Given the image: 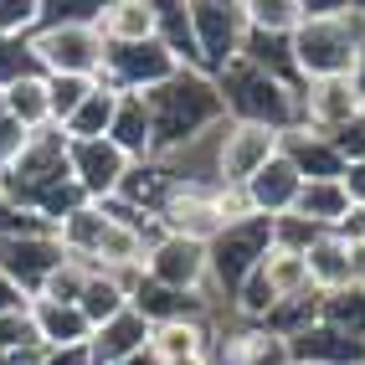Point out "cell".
<instances>
[{"instance_id": "obj_40", "label": "cell", "mask_w": 365, "mask_h": 365, "mask_svg": "<svg viewBox=\"0 0 365 365\" xmlns=\"http://www.w3.org/2000/svg\"><path fill=\"white\" fill-rule=\"evenodd\" d=\"M26 72H36L31 46H26V41H6V36H0V93H6L16 78H26Z\"/></svg>"}, {"instance_id": "obj_38", "label": "cell", "mask_w": 365, "mask_h": 365, "mask_svg": "<svg viewBox=\"0 0 365 365\" xmlns=\"http://www.w3.org/2000/svg\"><path fill=\"white\" fill-rule=\"evenodd\" d=\"M88 273L93 267H83V262H62L52 278H46V288H41V299L46 304H78V294H83V283H88Z\"/></svg>"}, {"instance_id": "obj_51", "label": "cell", "mask_w": 365, "mask_h": 365, "mask_svg": "<svg viewBox=\"0 0 365 365\" xmlns=\"http://www.w3.org/2000/svg\"><path fill=\"white\" fill-rule=\"evenodd\" d=\"M288 365H304V360H288Z\"/></svg>"}, {"instance_id": "obj_50", "label": "cell", "mask_w": 365, "mask_h": 365, "mask_svg": "<svg viewBox=\"0 0 365 365\" xmlns=\"http://www.w3.org/2000/svg\"><path fill=\"white\" fill-rule=\"evenodd\" d=\"M257 365H288V355H283V345H278V350H267V355H262Z\"/></svg>"}, {"instance_id": "obj_39", "label": "cell", "mask_w": 365, "mask_h": 365, "mask_svg": "<svg viewBox=\"0 0 365 365\" xmlns=\"http://www.w3.org/2000/svg\"><path fill=\"white\" fill-rule=\"evenodd\" d=\"M314 237H319V227H309L304 216H294V211L273 222V247H283V252H299V257H304V252L314 247Z\"/></svg>"}, {"instance_id": "obj_9", "label": "cell", "mask_w": 365, "mask_h": 365, "mask_svg": "<svg viewBox=\"0 0 365 365\" xmlns=\"http://www.w3.org/2000/svg\"><path fill=\"white\" fill-rule=\"evenodd\" d=\"M155 222L165 237H185V242H201V247H211L222 237V227H232L222 211V185H211L201 175H180V185L170 190V201Z\"/></svg>"}, {"instance_id": "obj_43", "label": "cell", "mask_w": 365, "mask_h": 365, "mask_svg": "<svg viewBox=\"0 0 365 365\" xmlns=\"http://www.w3.org/2000/svg\"><path fill=\"white\" fill-rule=\"evenodd\" d=\"M339 185H345L350 206H365V160H350V165H345V175H339Z\"/></svg>"}, {"instance_id": "obj_10", "label": "cell", "mask_w": 365, "mask_h": 365, "mask_svg": "<svg viewBox=\"0 0 365 365\" xmlns=\"http://www.w3.org/2000/svg\"><path fill=\"white\" fill-rule=\"evenodd\" d=\"M67 262L57 232H31V237H0V278L21 299H41L46 278Z\"/></svg>"}, {"instance_id": "obj_31", "label": "cell", "mask_w": 365, "mask_h": 365, "mask_svg": "<svg viewBox=\"0 0 365 365\" xmlns=\"http://www.w3.org/2000/svg\"><path fill=\"white\" fill-rule=\"evenodd\" d=\"M124 309H129V299L118 294V283H113L108 273H98V267H93V273H88V283H83V294H78V314L88 319V329L108 324L113 314H124Z\"/></svg>"}, {"instance_id": "obj_47", "label": "cell", "mask_w": 365, "mask_h": 365, "mask_svg": "<svg viewBox=\"0 0 365 365\" xmlns=\"http://www.w3.org/2000/svg\"><path fill=\"white\" fill-rule=\"evenodd\" d=\"M350 83H355V93H360V103H365V46H360V62H355V72H350Z\"/></svg>"}, {"instance_id": "obj_14", "label": "cell", "mask_w": 365, "mask_h": 365, "mask_svg": "<svg viewBox=\"0 0 365 365\" xmlns=\"http://www.w3.org/2000/svg\"><path fill=\"white\" fill-rule=\"evenodd\" d=\"M360 113H365V103H360V93H355L350 78H329V83H304L299 88V124L314 129V134H324V139H334Z\"/></svg>"}, {"instance_id": "obj_45", "label": "cell", "mask_w": 365, "mask_h": 365, "mask_svg": "<svg viewBox=\"0 0 365 365\" xmlns=\"http://www.w3.org/2000/svg\"><path fill=\"white\" fill-rule=\"evenodd\" d=\"M26 304H31V299H21L16 288H11L6 278H0V314H16V309H26Z\"/></svg>"}, {"instance_id": "obj_3", "label": "cell", "mask_w": 365, "mask_h": 365, "mask_svg": "<svg viewBox=\"0 0 365 365\" xmlns=\"http://www.w3.org/2000/svg\"><path fill=\"white\" fill-rule=\"evenodd\" d=\"M216 93H222L227 103V118L237 124H262V129H299V83L278 78V72H267L247 57H237L222 78H216Z\"/></svg>"}, {"instance_id": "obj_15", "label": "cell", "mask_w": 365, "mask_h": 365, "mask_svg": "<svg viewBox=\"0 0 365 365\" xmlns=\"http://www.w3.org/2000/svg\"><path fill=\"white\" fill-rule=\"evenodd\" d=\"M299 190H304V175L294 170V160L278 150V155L267 160L247 185H242V196H247V211H252V216H267V222H278V216L294 211Z\"/></svg>"}, {"instance_id": "obj_27", "label": "cell", "mask_w": 365, "mask_h": 365, "mask_svg": "<svg viewBox=\"0 0 365 365\" xmlns=\"http://www.w3.org/2000/svg\"><path fill=\"white\" fill-rule=\"evenodd\" d=\"M0 103H6V113H11L26 134L52 129V103H46V78H41V72H26V78H16L6 93H0Z\"/></svg>"}, {"instance_id": "obj_12", "label": "cell", "mask_w": 365, "mask_h": 365, "mask_svg": "<svg viewBox=\"0 0 365 365\" xmlns=\"http://www.w3.org/2000/svg\"><path fill=\"white\" fill-rule=\"evenodd\" d=\"M129 165L134 160L118 150L113 139H67V170H72V180H78V190H83L93 206L118 196Z\"/></svg>"}, {"instance_id": "obj_24", "label": "cell", "mask_w": 365, "mask_h": 365, "mask_svg": "<svg viewBox=\"0 0 365 365\" xmlns=\"http://www.w3.org/2000/svg\"><path fill=\"white\" fill-rule=\"evenodd\" d=\"M103 232H108V216H103V206H78L67 216V222L57 227V242H62V252L72 257V262H83V267H93L98 262V247H103Z\"/></svg>"}, {"instance_id": "obj_4", "label": "cell", "mask_w": 365, "mask_h": 365, "mask_svg": "<svg viewBox=\"0 0 365 365\" xmlns=\"http://www.w3.org/2000/svg\"><path fill=\"white\" fill-rule=\"evenodd\" d=\"M365 46V26L345 11V16H299L288 52H294V72L299 83H329V78H350Z\"/></svg>"}, {"instance_id": "obj_46", "label": "cell", "mask_w": 365, "mask_h": 365, "mask_svg": "<svg viewBox=\"0 0 365 365\" xmlns=\"http://www.w3.org/2000/svg\"><path fill=\"white\" fill-rule=\"evenodd\" d=\"M0 365H41V350H31V355H16V350H0Z\"/></svg>"}, {"instance_id": "obj_35", "label": "cell", "mask_w": 365, "mask_h": 365, "mask_svg": "<svg viewBox=\"0 0 365 365\" xmlns=\"http://www.w3.org/2000/svg\"><path fill=\"white\" fill-rule=\"evenodd\" d=\"M41 31V0H0V36L31 41Z\"/></svg>"}, {"instance_id": "obj_44", "label": "cell", "mask_w": 365, "mask_h": 365, "mask_svg": "<svg viewBox=\"0 0 365 365\" xmlns=\"http://www.w3.org/2000/svg\"><path fill=\"white\" fill-rule=\"evenodd\" d=\"M41 365H93L88 345H72V350H41Z\"/></svg>"}, {"instance_id": "obj_17", "label": "cell", "mask_w": 365, "mask_h": 365, "mask_svg": "<svg viewBox=\"0 0 365 365\" xmlns=\"http://www.w3.org/2000/svg\"><path fill=\"white\" fill-rule=\"evenodd\" d=\"M139 350H150V319L134 314V309L113 314L108 324H98V329L88 334V360L93 365H124Z\"/></svg>"}, {"instance_id": "obj_11", "label": "cell", "mask_w": 365, "mask_h": 365, "mask_svg": "<svg viewBox=\"0 0 365 365\" xmlns=\"http://www.w3.org/2000/svg\"><path fill=\"white\" fill-rule=\"evenodd\" d=\"M175 72H185L175 57L160 46V36L155 41H134V46H108L103 52V72H98V83L103 88H113V93H155L160 83H170Z\"/></svg>"}, {"instance_id": "obj_2", "label": "cell", "mask_w": 365, "mask_h": 365, "mask_svg": "<svg viewBox=\"0 0 365 365\" xmlns=\"http://www.w3.org/2000/svg\"><path fill=\"white\" fill-rule=\"evenodd\" d=\"M0 180H6V190L26 206L36 211L46 227H62L78 206H88V196L78 190V180H72V170H67V134L52 124V129H36L26 139V150L16 155L11 170H0Z\"/></svg>"}, {"instance_id": "obj_49", "label": "cell", "mask_w": 365, "mask_h": 365, "mask_svg": "<svg viewBox=\"0 0 365 365\" xmlns=\"http://www.w3.org/2000/svg\"><path fill=\"white\" fill-rule=\"evenodd\" d=\"M124 365H160V360H155V350H139V355H129Z\"/></svg>"}, {"instance_id": "obj_18", "label": "cell", "mask_w": 365, "mask_h": 365, "mask_svg": "<svg viewBox=\"0 0 365 365\" xmlns=\"http://www.w3.org/2000/svg\"><path fill=\"white\" fill-rule=\"evenodd\" d=\"M288 360H304V365H365V345L350 334H339L329 324H309L304 334H294L283 345Z\"/></svg>"}, {"instance_id": "obj_32", "label": "cell", "mask_w": 365, "mask_h": 365, "mask_svg": "<svg viewBox=\"0 0 365 365\" xmlns=\"http://www.w3.org/2000/svg\"><path fill=\"white\" fill-rule=\"evenodd\" d=\"M257 273L267 278V288H273V299H278V304H283V299H294V294H304V288H314L304 257H299V252H283V247H267V257H262Z\"/></svg>"}, {"instance_id": "obj_42", "label": "cell", "mask_w": 365, "mask_h": 365, "mask_svg": "<svg viewBox=\"0 0 365 365\" xmlns=\"http://www.w3.org/2000/svg\"><path fill=\"white\" fill-rule=\"evenodd\" d=\"M334 150H339V160H345V165H350V160H365V113L350 118V124L334 134Z\"/></svg>"}, {"instance_id": "obj_1", "label": "cell", "mask_w": 365, "mask_h": 365, "mask_svg": "<svg viewBox=\"0 0 365 365\" xmlns=\"http://www.w3.org/2000/svg\"><path fill=\"white\" fill-rule=\"evenodd\" d=\"M144 108L155 129V160H175L190 144L216 139V129L227 124V103L216 93V78L206 72H175L155 93H144Z\"/></svg>"}, {"instance_id": "obj_37", "label": "cell", "mask_w": 365, "mask_h": 365, "mask_svg": "<svg viewBox=\"0 0 365 365\" xmlns=\"http://www.w3.org/2000/svg\"><path fill=\"white\" fill-rule=\"evenodd\" d=\"M31 232H52L41 222L36 211H26L11 190H6V180H0V237H31Z\"/></svg>"}, {"instance_id": "obj_5", "label": "cell", "mask_w": 365, "mask_h": 365, "mask_svg": "<svg viewBox=\"0 0 365 365\" xmlns=\"http://www.w3.org/2000/svg\"><path fill=\"white\" fill-rule=\"evenodd\" d=\"M26 46L41 78H98L108 52L93 21H46Z\"/></svg>"}, {"instance_id": "obj_7", "label": "cell", "mask_w": 365, "mask_h": 365, "mask_svg": "<svg viewBox=\"0 0 365 365\" xmlns=\"http://www.w3.org/2000/svg\"><path fill=\"white\" fill-rule=\"evenodd\" d=\"M190 11V31H196V52H201V72L222 78V72L247 52V11L242 0H185Z\"/></svg>"}, {"instance_id": "obj_48", "label": "cell", "mask_w": 365, "mask_h": 365, "mask_svg": "<svg viewBox=\"0 0 365 365\" xmlns=\"http://www.w3.org/2000/svg\"><path fill=\"white\" fill-rule=\"evenodd\" d=\"M160 365H211V355H185V360H160Z\"/></svg>"}, {"instance_id": "obj_26", "label": "cell", "mask_w": 365, "mask_h": 365, "mask_svg": "<svg viewBox=\"0 0 365 365\" xmlns=\"http://www.w3.org/2000/svg\"><path fill=\"white\" fill-rule=\"evenodd\" d=\"M155 16H160V46L170 57H175L185 72H201V52H196V31H190V11L180 6V0H155Z\"/></svg>"}, {"instance_id": "obj_6", "label": "cell", "mask_w": 365, "mask_h": 365, "mask_svg": "<svg viewBox=\"0 0 365 365\" xmlns=\"http://www.w3.org/2000/svg\"><path fill=\"white\" fill-rule=\"evenodd\" d=\"M267 247H273V222H267V216H242V222L222 227V237L206 247V257H211V288L232 304V294L262 267Z\"/></svg>"}, {"instance_id": "obj_41", "label": "cell", "mask_w": 365, "mask_h": 365, "mask_svg": "<svg viewBox=\"0 0 365 365\" xmlns=\"http://www.w3.org/2000/svg\"><path fill=\"white\" fill-rule=\"evenodd\" d=\"M26 139H31V134L6 113V103H0V170H11V165H16V155L26 150Z\"/></svg>"}, {"instance_id": "obj_25", "label": "cell", "mask_w": 365, "mask_h": 365, "mask_svg": "<svg viewBox=\"0 0 365 365\" xmlns=\"http://www.w3.org/2000/svg\"><path fill=\"white\" fill-rule=\"evenodd\" d=\"M294 216H304V222L319 227V232H334V227L350 216L345 185H339V180H304L299 201H294Z\"/></svg>"}, {"instance_id": "obj_13", "label": "cell", "mask_w": 365, "mask_h": 365, "mask_svg": "<svg viewBox=\"0 0 365 365\" xmlns=\"http://www.w3.org/2000/svg\"><path fill=\"white\" fill-rule=\"evenodd\" d=\"M144 278L160 283V288H175V294H206L211 288V257H206L201 242L160 237L144 252Z\"/></svg>"}, {"instance_id": "obj_28", "label": "cell", "mask_w": 365, "mask_h": 365, "mask_svg": "<svg viewBox=\"0 0 365 365\" xmlns=\"http://www.w3.org/2000/svg\"><path fill=\"white\" fill-rule=\"evenodd\" d=\"M211 324L206 319H170L150 329V350L155 360H185V355H211Z\"/></svg>"}, {"instance_id": "obj_30", "label": "cell", "mask_w": 365, "mask_h": 365, "mask_svg": "<svg viewBox=\"0 0 365 365\" xmlns=\"http://www.w3.org/2000/svg\"><path fill=\"white\" fill-rule=\"evenodd\" d=\"M113 108H118V93L98 83V88L88 93V103H83V108H78V113H72L67 124H62V134H67V139H108Z\"/></svg>"}, {"instance_id": "obj_22", "label": "cell", "mask_w": 365, "mask_h": 365, "mask_svg": "<svg viewBox=\"0 0 365 365\" xmlns=\"http://www.w3.org/2000/svg\"><path fill=\"white\" fill-rule=\"evenodd\" d=\"M108 139H113L129 160H155V129H150V108H144L139 93H118Z\"/></svg>"}, {"instance_id": "obj_21", "label": "cell", "mask_w": 365, "mask_h": 365, "mask_svg": "<svg viewBox=\"0 0 365 365\" xmlns=\"http://www.w3.org/2000/svg\"><path fill=\"white\" fill-rule=\"evenodd\" d=\"M304 267H309V283L319 288V294H334V288L355 283V252H350V242H339L334 232L314 237V247L304 252Z\"/></svg>"}, {"instance_id": "obj_34", "label": "cell", "mask_w": 365, "mask_h": 365, "mask_svg": "<svg viewBox=\"0 0 365 365\" xmlns=\"http://www.w3.org/2000/svg\"><path fill=\"white\" fill-rule=\"evenodd\" d=\"M93 88H98V78H46V103H52V124L57 129L88 103Z\"/></svg>"}, {"instance_id": "obj_19", "label": "cell", "mask_w": 365, "mask_h": 365, "mask_svg": "<svg viewBox=\"0 0 365 365\" xmlns=\"http://www.w3.org/2000/svg\"><path fill=\"white\" fill-rule=\"evenodd\" d=\"M155 0H103L98 11V36L103 46H134V41H155Z\"/></svg>"}, {"instance_id": "obj_8", "label": "cell", "mask_w": 365, "mask_h": 365, "mask_svg": "<svg viewBox=\"0 0 365 365\" xmlns=\"http://www.w3.org/2000/svg\"><path fill=\"white\" fill-rule=\"evenodd\" d=\"M278 150H283V134H278V129L237 124V118H227V124L216 129V139H211V185L242 190Z\"/></svg>"}, {"instance_id": "obj_33", "label": "cell", "mask_w": 365, "mask_h": 365, "mask_svg": "<svg viewBox=\"0 0 365 365\" xmlns=\"http://www.w3.org/2000/svg\"><path fill=\"white\" fill-rule=\"evenodd\" d=\"M252 36H294L299 26V0H242Z\"/></svg>"}, {"instance_id": "obj_20", "label": "cell", "mask_w": 365, "mask_h": 365, "mask_svg": "<svg viewBox=\"0 0 365 365\" xmlns=\"http://www.w3.org/2000/svg\"><path fill=\"white\" fill-rule=\"evenodd\" d=\"M283 155L294 160V170H299L304 180H339V175H345V160H339L334 139L314 134V129H304V124L283 134Z\"/></svg>"}, {"instance_id": "obj_29", "label": "cell", "mask_w": 365, "mask_h": 365, "mask_svg": "<svg viewBox=\"0 0 365 365\" xmlns=\"http://www.w3.org/2000/svg\"><path fill=\"white\" fill-rule=\"evenodd\" d=\"M319 324L339 329L365 345V283H350V288H334V294L319 299Z\"/></svg>"}, {"instance_id": "obj_36", "label": "cell", "mask_w": 365, "mask_h": 365, "mask_svg": "<svg viewBox=\"0 0 365 365\" xmlns=\"http://www.w3.org/2000/svg\"><path fill=\"white\" fill-rule=\"evenodd\" d=\"M0 350H16V355L41 350V334H36V319H31V304L16 309V314H0Z\"/></svg>"}, {"instance_id": "obj_16", "label": "cell", "mask_w": 365, "mask_h": 365, "mask_svg": "<svg viewBox=\"0 0 365 365\" xmlns=\"http://www.w3.org/2000/svg\"><path fill=\"white\" fill-rule=\"evenodd\" d=\"M175 185H180V170L170 165V160H134L113 201H124L134 216L155 222V216L165 211V201H170V190H175Z\"/></svg>"}, {"instance_id": "obj_23", "label": "cell", "mask_w": 365, "mask_h": 365, "mask_svg": "<svg viewBox=\"0 0 365 365\" xmlns=\"http://www.w3.org/2000/svg\"><path fill=\"white\" fill-rule=\"evenodd\" d=\"M31 319H36V334H41V350H72V345H88V319L78 314V304H46V299H31Z\"/></svg>"}]
</instances>
